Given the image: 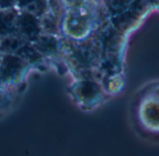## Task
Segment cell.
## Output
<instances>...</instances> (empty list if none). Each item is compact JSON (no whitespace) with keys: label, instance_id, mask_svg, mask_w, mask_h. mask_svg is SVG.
Returning <instances> with one entry per match:
<instances>
[{"label":"cell","instance_id":"obj_1","mask_svg":"<svg viewBox=\"0 0 159 156\" xmlns=\"http://www.w3.org/2000/svg\"><path fill=\"white\" fill-rule=\"evenodd\" d=\"M149 118L143 120L142 123L148 130L159 134V94L155 92L153 95L147 94L143 95L139 106V119L142 120L145 117Z\"/></svg>","mask_w":159,"mask_h":156}]
</instances>
